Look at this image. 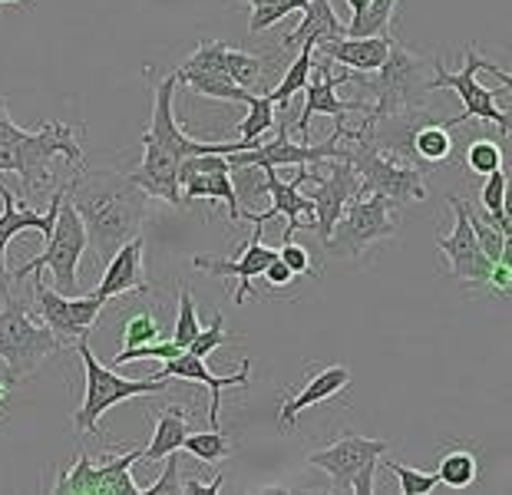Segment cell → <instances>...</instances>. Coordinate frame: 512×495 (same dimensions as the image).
<instances>
[{
	"instance_id": "6da1fadb",
	"label": "cell",
	"mask_w": 512,
	"mask_h": 495,
	"mask_svg": "<svg viewBox=\"0 0 512 495\" xmlns=\"http://www.w3.org/2000/svg\"><path fill=\"white\" fill-rule=\"evenodd\" d=\"M176 90H179V76L169 73L162 76L156 93H152V119L149 129L143 132V162L136 165L133 182L143 185L149 198H159V202H169L172 208L182 205V182H179V169L189 156H209V152H219V156H232V152L248 149L245 142H199L192 139L189 132H182L176 123Z\"/></svg>"
},
{
	"instance_id": "7a4b0ae2",
	"label": "cell",
	"mask_w": 512,
	"mask_h": 495,
	"mask_svg": "<svg viewBox=\"0 0 512 495\" xmlns=\"http://www.w3.org/2000/svg\"><path fill=\"white\" fill-rule=\"evenodd\" d=\"M70 202L80 212L90 248L100 261H110L126 241H133L149 212V192L133 182V175L116 169L73 175Z\"/></svg>"
},
{
	"instance_id": "3957f363",
	"label": "cell",
	"mask_w": 512,
	"mask_h": 495,
	"mask_svg": "<svg viewBox=\"0 0 512 495\" xmlns=\"http://www.w3.org/2000/svg\"><path fill=\"white\" fill-rule=\"evenodd\" d=\"M341 139H344V149H341V159L354 165V172L361 175V189L357 195H384L390 198L397 208L403 205H417L423 198L430 195L427 189V179L417 165H407L387 152H380L374 146V139L367 136V129H341Z\"/></svg>"
},
{
	"instance_id": "277c9868",
	"label": "cell",
	"mask_w": 512,
	"mask_h": 495,
	"mask_svg": "<svg viewBox=\"0 0 512 495\" xmlns=\"http://www.w3.org/2000/svg\"><path fill=\"white\" fill-rule=\"evenodd\" d=\"M63 344L47 324H34L27 314V301L7 294L4 307H0V360H4L7 380L17 383L37 373L47 357L57 354Z\"/></svg>"
},
{
	"instance_id": "5b68a950",
	"label": "cell",
	"mask_w": 512,
	"mask_h": 495,
	"mask_svg": "<svg viewBox=\"0 0 512 495\" xmlns=\"http://www.w3.org/2000/svg\"><path fill=\"white\" fill-rule=\"evenodd\" d=\"M76 354H80L83 373H86L83 403H80V410H76V416H73L76 433H96V436H100V416L106 410H113L116 403L166 390V380H159V373H156V377H146V380L119 377L116 370H110L106 363H100V357H96L90 350V344H86V337L76 340Z\"/></svg>"
},
{
	"instance_id": "8992f818",
	"label": "cell",
	"mask_w": 512,
	"mask_h": 495,
	"mask_svg": "<svg viewBox=\"0 0 512 495\" xmlns=\"http://www.w3.org/2000/svg\"><path fill=\"white\" fill-rule=\"evenodd\" d=\"M57 156L83 169L80 139H76L73 126L67 123H43L40 129H30L24 139L10 142L14 175H20V185H24L30 198L50 192L57 185V175H53V159Z\"/></svg>"
},
{
	"instance_id": "52a82bcc",
	"label": "cell",
	"mask_w": 512,
	"mask_h": 495,
	"mask_svg": "<svg viewBox=\"0 0 512 495\" xmlns=\"http://www.w3.org/2000/svg\"><path fill=\"white\" fill-rule=\"evenodd\" d=\"M86 245H90V238H86V225H83L80 212H76V205L70 202V189H67V195L60 198L57 225H53V235L47 238L43 255H37L34 261H27V264H20V268L10 274V281H24L27 274H37V271L47 268L53 274V281H57L60 294H80L76 264H80Z\"/></svg>"
},
{
	"instance_id": "ba28073f",
	"label": "cell",
	"mask_w": 512,
	"mask_h": 495,
	"mask_svg": "<svg viewBox=\"0 0 512 495\" xmlns=\"http://www.w3.org/2000/svg\"><path fill=\"white\" fill-rule=\"evenodd\" d=\"M390 453L387 439H367L347 433L334 439L331 446L318 449L308 456V466L328 472L331 476V492H357L370 495L374 492V472L380 459Z\"/></svg>"
},
{
	"instance_id": "9c48e42d",
	"label": "cell",
	"mask_w": 512,
	"mask_h": 495,
	"mask_svg": "<svg viewBox=\"0 0 512 495\" xmlns=\"http://www.w3.org/2000/svg\"><path fill=\"white\" fill-rule=\"evenodd\" d=\"M394 202L384 195H357L347 202L341 222L334 225V235L324 241L328 255L337 258H361L370 245L384 238H394L400 228V218L394 215Z\"/></svg>"
},
{
	"instance_id": "30bf717a",
	"label": "cell",
	"mask_w": 512,
	"mask_h": 495,
	"mask_svg": "<svg viewBox=\"0 0 512 495\" xmlns=\"http://www.w3.org/2000/svg\"><path fill=\"white\" fill-rule=\"evenodd\" d=\"M476 73H483V57H479L476 47H466V60H463V70L460 73H450L443 66L440 57H433V80H430V93H440V90H453L456 96L463 99V113L456 119H446V129L450 126H463L470 119H483V123L496 126L499 132H512V113L496 106V96L499 90H486L483 83L476 80Z\"/></svg>"
},
{
	"instance_id": "8fae6325",
	"label": "cell",
	"mask_w": 512,
	"mask_h": 495,
	"mask_svg": "<svg viewBox=\"0 0 512 495\" xmlns=\"http://www.w3.org/2000/svg\"><path fill=\"white\" fill-rule=\"evenodd\" d=\"M367 83L374 90V113L370 116H394L407 109H423V99L430 96V83L423 80V60L410 53L400 40L390 43V57L377 73H367Z\"/></svg>"
},
{
	"instance_id": "7c38bea8",
	"label": "cell",
	"mask_w": 512,
	"mask_h": 495,
	"mask_svg": "<svg viewBox=\"0 0 512 495\" xmlns=\"http://www.w3.org/2000/svg\"><path fill=\"white\" fill-rule=\"evenodd\" d=\"M143 459V449L123 456H100L93 459L90 453H80L73 459L67 472H60V479L53 482V492H80V495H143L136 486L133 466Z\"/></svg>"
},
{
	"instance_id": "4fadbf2b",
	"label": "cell",
	"mask_w": 512,
	"mask_h": 495,
	"mask_svg": "<svg viewBox=\"0 0 512 495\" xmlns=\"http://www.w3.org/2000/svg\"><path fill=\"white\" fill-rule=\"evenodd\" d=\"M331 169L328 175H318L311 165L301 169V185H311V202H314V231H318L321 241H328L334 235V225L341 222L344 208L351 198H357L361 189V175L354 172L351 162L344 159H328Z\"/></svg>"
},
{
	"instance_id": "5bb4252c",
	"label": "cell",
	"mask_w": 512,
	"mask_h": 495,
	"mask_svg": "<svg viewBox=\"0 0 512 495\" xmlns=\"http://www.w3.org/2000/svg\"><path fill=\"white\" fill-rule=\"evenodd\" d=\"M321 57V53H318ZM354 70H341V73H331V63L328 57H321L318 63L311 66V80L304 86V109L298 116V136L301 142H308L311 136V119L314 116H334V119H344L347 113H374V103H364V99H341L337 90L344 83H351Z\"/></svg>"
},
{
	"instance_id": "9a60e30c",
	"label": "cell",
	"mask_w": 512,
	"mask_h": 495,
	"mask_svg": "<svg viewBox=\"0 0 512 495\" xmlns=\"http://www.w3.org/2000/svg\"><path fill=\"white\" fill-rule=\"evenodd\" d=\"M34 304L40 321L60 337V344L63 340H83L103 311V301L96 294H60L43 281L34 284Z\"/></svg>"
},
{
	"instance_id": "2e32d148",
	"label": "cell",
	"mask_w": 512,
	"mask_h": 495,
	"mask_svg": "<svg viewBox=\"0 0 512 495\" xmlns=\"http://www.w3.org/2000/svg\"><path fill=\"white\" fill-rule=\"evenodd\" d=\"M450 208L456 215L453 231L437 241L446 261H450V278L476 284V288H486V278H489V271H493V261L483 255V248H479V241H476V231L470 222V202L460 195H453Z\"/></svg>"
},
{
	"instance_id": "e0dca14e",
	"label": "cell",
	"mask_w": 512,
	"mask_h": 495,
	"mask_svg": "<svg viewBox=\"0 0 512 495\" xmlns=\"http://www.w3.org/2000/svg\"><path fill=\"white\" fill-rule=\"evenodd\" d=\"M179 182H182V205H192L199 198H219L228 208V218L238 222L242 218V205H238V192L232 185V165L228 156L219 152H209V156H189L179 169Z\"/></svg>"
},
{
	"instance_id": "ac0fdd59",
	"label": "cell",
	"mask_w": 512,
	"mask_h": 495,
	"mask_svg": "<svg viewBox=\"0 0 512 495\" xmlns=\"http://www.w3.org/2000/svg\"><path fill=\"white\" fill-rule=\"evenodd\" d=\"M70 182L67 185H57L53 189V205L47 212H30V208H17V198L14 192L0 182V297L10 294V274H7V245L14 241L20 231H40L43 241L53 235V225H57V212H60V198L67 195Z\"/></svg>"
},
{
	"instance_id": "d6986e66",
	"label": "cell",
	"mask_w": 512,
	"mask_h": 495,
	"mask_svg": "<svg viewBox=\"0 0 512 495\" xmlns=\"http://www.w3.org/2000/svg\"><path fill=\"white\" fill-rule=\"evenodd\" d=\"M301 169H304V165H294V179L291 182L281 179L278 169H265L271 208H265V212H248L242 218H248L252 225H265V222H271V218L285 215L288 228H285V238H281V241H291L298 228H311L314 225V202L308 195H301Z\"/></svg>"
},
{
	"instance_id": "ffe728a7",
	"label": "cell",
	"mask_w": 512,
	"mask_h": 495,
	"mask_svg": "<svg viewBox=\"0 0 512 495\" xmlns=\"http://www.w3.org/2000/svg\"><path fill=\"white\" fill-rule=\"evenodd\" d=\"M278 258V251H271L265 241H261V225H255L252 241L245 245V251L235 261L228 258H212V255H195L192 268H199L212 278H238V291H235V307H242V301L252 294V281L265 274V268Z\"/></svg>"
},
{
	"instance_id": "44dd1931",
	"label": "cell",
	"mask_w": 512,
	"mask_h": 495,
	"mask_svg": "<svg viewBox=\"0 0 512 495\" xmlns=\"http://www.w3.org/2000/svg\"><path fill=\"white\" fill-rule=\"evenodd\" d=\"M248 370H252V363L242 360V367L238 373H228V377H215V373L205 367V357H195L189 350H182L179 357L166 360V367H162L159 380H172V377H182V380H195V383H205V387L212 390V403H209V423L212 429H219V410H222V390L225 387H248Z\"/></svg>"
},
{
	"instance_id": "7402d4cb",
	"label": "cell",
	"mask_w": 512,
	"mask_h": 495,
	"mask_svg": "<svg viewBox=\"0 0 512 495\" xmlns=\"http://www.w3.org/2000/svg\"><path fill=\"white\" fill-rule=\"evenodd\" d=\"M390 43L394 37H331V40H321L314 43V53L328 57L331 63H341L347 70L354 73H377L380 66L387 63L390 57Z\"/></svg>"
},
{
	"instance_id": "603a6c76",
	"label": "cell",
	"mask_w": 512,
	"mask_h": 495,
	"mask_svg": "<svg viewBox=\"0 0 512 495\" xmlns=\"http://www.w3.org/2000/svg\"><path fill=\"white\" fill-rule=\"evenodd\" d=\"M129 291H146V245H143V235H136L133 241H126L116 255L106 261V274L103 281L96 284V297L106 304L113 301L119 294H129Z\"/></svg>"
},
{
	"instance_id": "cb8c5ba5",
	"label": "cell",
	"mask_w": 512,
	"mask_h": 495,
	"mask_svg": "<svg viewBox=\"0 0 512 495\" xmlns=\"http://www.w3.org/2000/svg\"><path fill=\"white\" fill-rule=\"evenodd\" d=\"M347 387H351V370H347L344 363H331V367L318 370L298 393L288 396V400L281 403V410H278L281 429H288V426L298 423V416L308 410V406H318L324 400H331V396H337Z\"/></svg>"
},
{
	"instance_id": "d4e9b609",
	"label": "cell",
	"mask_w": 512,
	"mask_h": 495,
	"mask_svg": "<svg viewBox=\"0 0 512 495\" xmlns=\"http://www.w3.org/2000/svg\"><path fill=\"white\" fill-rule=\"evenodd\" d=\"M331 37H344V24L341 17L334 14L331 0H308V7L301 10V24L298 30H291L281 47L285 50H301V47H314L321 40H331Z\"/></svg>"
},
{
	"instance_id": "484cf974",
	"label": "cell",
	"mask_w": 512,
	"mask_h": 495,
	"mask_svg": "<svg viewBox=\"0 0 512 495\" xmlns=\"http://www.w3.org/2000/svg\"><path fill=\"white\" fill-rule=\"evenodd\" d=\"M192 433V416L185 406L169 403L156 410V433H152L149 446L143 449V462H159L166 459L169 453H179L185 436Z\"/></svg>"
},
{
	"instance_id": "4316f807",
	"label": "cell",
	"mask_w": 512,
	"mask_h": 495,
	"mask_svg": "<svg viewBox=\"0 0 512 495\" xmlns=\"http://www.w3.org/2000/svg\"><path fill=\"white\" fill-rule=\"evenodd\" d=\"M410 149H413V159L417 162L440 165L446 159H453V136L443 123H423L417 132H413Z\"/></svg>"
},
{
	"instance_id": "83f0119b",
	"label": "cell",
	"mask_w": 512,
	"mask_h": 495,
	"mask_svg": "<svg viewBox=\"0 0 512 495\" xmlns=\"http://www.w3.org/2000/svg\"><path fill=\"white\" fill-rule=\"evenodd\" d=\"M400 0H370L351 24H344V37H380L397 20Z\"/></svg>"
},
{
	"instance_id": "f1b7e54d",
	"label": "cell",
	"mask_w": 512,
	"mask_h": 495,
	"mask_svg": "<svg viewBox=\"0 0 512 495\" xmlns=\"http://www.w3.org/2000/svg\"><path fill=\"white\" fill-rule=\"evenodd\" d=\"M311 66H314V47L308 43V47L298 50V60H294L288 70H285L281 83L268 93L271 99H275L278 109H288L291 99L298 96V93H304V86H308V80H311Z\"/></svg>"
},
{
	"instance_id": "f546056e",
	"label": "cell",
	"mask_w": 512,
	"mask_h": 495,
	"mask_svg": "<svg viewBox=\"0 0 512 495\" xmlns=\"http://www.w3.org/2000/svg\"><path fill=\"white\" fill-rule=\"evenodd\" d=\"M232 185L238 192L242 215L258 212V205L268 198V175L261 165H238V169H232Z\"/></svg>"
},
{
	"instance_id": "4dcf8cb0",
	"label": "cell",
	"mask_w": 512,
	"mask_h": 495,
	"mask_svg": "<svg viewBox=\"0 0 512 495\" xmlns=\"http://www.w3.org/2000/svg\"><path fill=\"white\" fill-rule=\"evenodd\" d=\"M275 99H271L268 93H255V99L248 103V116L242 119V136H238V142H245L248 149L255 146V142L265 139L268 129H275Z\"/></svg>"
},
{
	"instance_id": "1f68e13d",
	"label": "cell",
	"mask_w": 512,
	"mask_h": 495,
	"mask_svg": "<svg viewBox=\"0 0 512 495\" xmlns=\"http://www.w3.org/2000/svg\"><path fill=\"white\" fill-rule=\"evenodd\" d=\"M440 482L450 489H466L473 486L476 476H479V462L470 449H450L443 459H440Z\"/></svg>"
},
{
	"instance_id": "d6a6232c",
	"label": "cell",
	"mask_w": 512,
	"mask_h": 495,
	"mask_svg": "<svg viewBox=\"0 0 512 495\" xmlns=\"http://www.w3.org/2000/svg\"><path fill=\"white\" fill-rule=\"evenodd\" d=\"M238 4H248L252 7V20H248V30L261 33L268 27H275L278 20H285L294 10H304L308 0H238Z\"/></svg>"
},
{
	"instance_id": "836d02e7",
	"label": "cell",
	"mask_w": 512,
	"mask_h": 495,
	"mask_svg": "<svg viewBox=\"0 0 512 495\" xmlns=\"http://www.w3.org/2000/svg\"><path fill=\"white\" fill-rule=\"evenodd\" d=\"M185 453H192L199 462H209V466H219L228 456H232V443L219 433V429H209V433H189L182 443Z\"/></svg>"
},
{
	"instance_id": "e575fe53",
	"label": "cell",
	"mask_w": 512,
	"mask_h": 495,
	"mask_svg": "<svg viewBox=\"0 0 512 495\" xmlns=\"http://www.w3.org/2000/svg\"><path fill=\"white\" fill-rule=\"evenodd\" d=\"M387 469L394 472L397 482H400V492L403 495H427L440 486V472H420V469H410L407 462L400 459H387Z\"/></svg>"
},
{
	"instance_id": "d590c367",
	"label": "cell",
	"mask_w": 512,
	"mask_h": 495,
	"mask_svg": "<svg viewBox=\"0 0 512 495\" xmlns=\"http://www.w3.org/2000/svg\"><path fill=\"white\" fill-rule=\"evenodd\" d=\"M225 70H228V76H232L238 86L252 90V86L261 80V70H265V63H261L258 57H252V53L228 47V53H225Z\"/></svg>"
},
{
	"instance_id": "8d00e7d4",
	"label": "cell",
	"mask_w": 512,
	"mask_h": 495,
	"mask_svg": "<svg viewBox=\"0 0 512 495\" xmlns=\"http://www.w3.org/2000/svg\"><path fill=\"white\" fill-rule=\"evenodd\" d=\"M506 192H509V175H506V169L489 172L483 192H479V202H483L479 208H483L486 215H506V212H512V205L506 202Z\"/></svg>"
},
{
	"instance_id": "74e56055",
	"label": "cell",
	"mask_w": 512,
	"mask_h": 495,
	"mask_svg": "<svg viewBox=\"0 0 512 495\" xmlns=\"http://www.w3.org/2000/svg\"><path fill=\"white\" fill-rule=\"evenodd\" d=\"M182 354V347L176 344L172 337L166 340H152V344H143V347H123L116 354V367H123V363H133V360H172V357H179Z\"/></svg>"
},
{
	"instance_id": "f35d334b",
	"label": "cell",
	"mask_w": 512,
	"mask_h": 495,
	"mask_svg": "<svg viewBox=\"0 0 512 495\" xmlns=\"http://www.w3.org/2000/svg\"><path fill=\"white\" fill-rule=\"evenodd\" d=\"M466 165L476 175H489L496 169H503V146L493 139H473L470 149H466Z\"/></svg>"
},
{
	"instance_id": "ab89813d",
	"label": "cell",
	"mask_w": 512,
	"mask_h": 495,
	"mask_svg": "<svg viewBox=\"0 0 512 495\" xmlns=\"http://www.w3.org/2000/svg\"><path fill=\"white\" fill-rule=\"evenodd\" d=\"M119 337H123V347H143V344H152V340H162V330H159L156 317H152L149 311H143V314L129 317Z\"/></svg>"
},
{
	"instance_id": "60d3db41",
	"label": "cell",
	"mask_w": 512,
	"mask_h": 495,
	"mask_svg": "<svg viewBox=\"0 0 512 495\" xmlns=\"http://www.w3.org/2000/svg\"><path fill=\"white\" fill-rule=\"evenodd\" d=\"M235 334H228L225 330V314L219 311L212 317V324L209 327H202L199 334H195V340L185 350H189V354H195V357H209L212 350H219L222 344H228V340H232Z\"/></svg>"
},
{
	"instance_id": "b9f144b4",
	"label": "cell",
	"mask_w": 512,
	"mask_h": 495,
	"mask_svg": "<svg viewBox=\"0 0 512 495\" xmlns=\"http://www.w3.org/2000/svg\"><path fill=\"white\" fill-rule=\"evenodd\" d=\"M202 330L199 317H195V301H192V291L182 288L179 291V317H176V330H172V340L185 350L195 340V334Z\"/></svg>"
},
{
	"instance_id": "7bdbcfd3",
	"label": "cell",
	"mask_w": 512,
	"mask_h": 495,
	"mask_svg": "<svg viewBox=\"0 0 512 495\" xmlns=\"http://www.w3.org/2000/svg\"><path fill=\"white\" fill-rule=\"evenodd\" d=\"M470 222H473V231H476V241H479V248H483V255L489 261H499V255H503V231H499L496 225H489L483 215L476 212V208L470 205Z\"/></svg>"
},
{
	"instance_id": "ee69618b",
	"label": "cell",
	"mask_w": 512,
	"mask_h": 495,
	"mask_svg": "<svg viewBox=\"0 0 512 495\" xmlns=\"http://www.w3.org/2000/svg\"><path fill=\"white\" fill-rule=\"evenodd\" d=\"M179 456L169 453L166 456V469H162V476L152 482L149 489H143V495H185V486H182V476H179Z\"/></svg>"
},
{
	"instance_id": "f6af8a7d",
	"label": "cell",
	"mask_w": 512,
	"mask_h": 495,
	"mask_svg": "<svg viewBox=\"0 0 512 495\" xmlns=\"http://www.w3.org/2000/svg\"><path fill=\"white\" fill-rule=\"evenodd\" d=\"M278 258L288 264V268L298 274H308L311 271V255H308V248H301V245H294V241H281V248H278Z\"/></svg>"
},
{
	"instance_id": "bcb514c9",
	"label": "cell",
	"mask_w": 512,
	"mask_h": 495,
	"mask_svg": "<svg viewBox=\"0 0 512 495\" xmlns=\"http://www.w3.org/2000/svg\"><path fill=\"white\" fill-rule=\"evenodd\" d=\"M30 129H24V126H17L14 119H10V113H7V99L0 96V146H7V142H17V139H24Z\"/></svg>"
},
{
	"instance_id": "7dc6e473",
	"label": "cell",
	"mask_w": 512,
	"mask_h": 495,
	"mask_svg": "<svg viewBox=\"0 0 512 495\" xmlns=\"http://www.w3.org/2000/svg\"><path fill=\"white\" fill-rule=\"evenodd\" d=\"M261 278H265V281L271 284V288H285V284H294V278H298V274H294L281 258H275V261H271L268 268H265V274H261Z\"/></svg>"
},
{
	"instance_id": "c3c4849f",
	"label": "cell",
	"mask_w": 512,
	"mask_h": 495,
	"mask_svg": "<svg viewBox=\"0 0 512 495\" xmlns=\"http://www.w3.org/2000/svg\"><path fill=\"white\" fill-rule=\"evenodd\" d=\"M222 472H219V476H215L212 482H199V479H185L182 482V486H185V492H189V495H215V492H219L222 489Z\"/></svg>"
},
{
	"instance_id": "681fc988",
	"label": "cell",
	"mask_w": 512,
	"mask_h": 495,
	"mask_svg": "<svg viewBox=\"0 0 512 495\" xmlns=\"http://www.w3.org/2000/svg\"><path fill=\"white\" fill-rule=\"evenodd\" d=\"M483 73H493L496 80L503 83V90H509V93H512V73H503L496 63H489V60H483Z\"/></svg>"
},
{
	"instance_id": "f907efd6",
	"label": "cell",
	"mask_w": 512,
	"mask_h": 495,
	"mask_svg": "<svg viewBox=\"0 0 512 495\" xmlns=\"http://www.w3.org/2000/svg\"><path fill=\"white\" fill-rule=\"evenodd\" d=\"M499 264H506V268L512 271V235L503 238V255H499Z\"/></svg>"
},
{
	"instance_id": "816d5d0a",
	"label": "cell",
	"mask_w": 512,
	"mask_h": 495,
	"mask_svg": "<svg viewBox=\"0 0 512 495\" xmlns=\"http://www.w3.org/2000/svg\"><path fill=\"white\" fill-rule=\"evenodd\" d=\"M370 4V0H347V7H351V17H357V14H361V10Z\"/></svg>"
}]
</instances>
